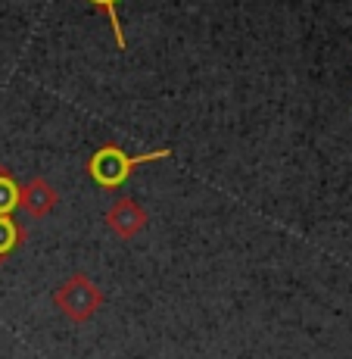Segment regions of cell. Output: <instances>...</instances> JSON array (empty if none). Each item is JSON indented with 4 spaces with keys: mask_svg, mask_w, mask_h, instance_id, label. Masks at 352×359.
I'll use <instances>...</instances> for the list:
<instances>
[{
    "mask_svg": "<svg viewBox=\"0 0 352 359\" xmlns=\"http://www.w3.org/2000/svg\"><path fill=\"white\" fill-rule=\"evenodd\" d=\"M106 222L119 238H134V234L147 225V212H143V206L134 203V200H119V203L106 212Z\"/></svg>",
    "mask_w": 352,
    "mask_h": 359,
    "instance_id": "cell-3",
    "label": "cell"
},
{
    "mask_svg": "<svg viewBox=\"0 0 352 359\" xmlns=\"http://www.w3.org/2000/svg\"><path fill=\"white\" fill-rule=\"evenodd\" d=\"M171 150H153V154H141V156H128L125 150L119 147H103L97 150L91 156V163H87V169H91V178L100 188H119L122 182L131 175V169L141 163H153V160H165Z\"/></svg>",
    "mask_w": 352,
    "mask_h": 359,
    "instance_id": "cell-1",
    "label": "cell"
},
{
    "mask_svg": "<svg viewBox=\"0 0 352 359\" xmlns=\"http://www.w3.org/2000/svg\"><path fill=\"white\" fill-rule=\"evenodd\" d=\"M19 194H22V188L16 184V178L6 169H0V216H10V212L16 210Z\"/></svg>",
    "mask_w": 352,
    "mask_h": 359,
    "instance_id": "cell-5",
    "label": "cell"
},
{
    "mask_svg": "<svg viewBox=\"0 0 352 359\" xmlns=\"http://www.w3.org/2000/svg\"><path fill=\"white\" fill-rule=\"evenodd\" d=\"M53 300H57V306L63 309L72 322H87L97 309L103 306V291L87 278V275L78 272L59 287Z\"/></svg>",
    "mask_w": 352,
    "mask_h": 359,
    "instance_id": "cell-2",
    "label": "cell"
},
{
    "mask_svg": "<svg viewBox=\"0 0 352 359\" xmlns=\"http://www.w3.org/2000/svg\"><path fill=\"white\" fill-rule=\"evenodd\" d=\"M19 206H22L29 216L44 219L47 212L57 206V191H53L44 178H34V182H29V188H22V194H19Z\"/></svg>",
    "mask_w": 352,
    "mask_h": 359,
    "instance_id": "cell-4",
    "label": "cell"
},
{
    "mask_svg": "<svg viewBox=\"0 0 352 359\" xmlns=\"http://www.w3.org/2000/svg\"><path fill=\"white\" fill-rule=\"evenodd\" d=\"M19 241H22V231H19V225L13 222L10 216H0V259L10 257V253L19 247Z\"/></svg>",
    "mask_w": 352,
    "mask_h": 359,
    "instance_id": "cell-6",
    "label": "cell"
},
{
    "mask_svg": "<svg viewBox=\"0 0 352 359\" xmlns=\"http://www.w3.org/2000/svg\"><path fill=\"white\" fill-rule=\"evenodd\" d=\"M91 4H97V6H103V10H106L109 22H113V34H115V44H119V47H125V34H122V22H119V13H115V4H119V0H91Z\"/></svg>",
    "mask_w": 352,
    "mask_h": 359,
    "instance_id": "cell-7",
    "label": "cell"
}]
</instances>
